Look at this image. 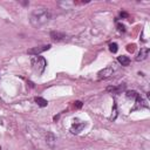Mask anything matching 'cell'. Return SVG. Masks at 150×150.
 <instances>
[{
  "label": "cell",
  "instance_id": "4",
  "mask_svg": "<svg viewBox=\"0 0 150 150\" xmlns=\"http://www.w3.org/2000/svg\"><path fill=\"white\" fill-rule=\"evenodd\" d=\"M112 74H114L112 67H105V68L101 69V70L97 73V79H98V80H105V79L110 77Z\"/></svg>",
  "mask_w": 150,
  "mask_h": 150
},
{
  "label": "cell",
  "instance_id": "5",
  "mask_svg": "<svg viewBox=\"0 0 150 150\" xmlns=\"http://www.w3.org/2000/svg\"><path fill=\"white\" fill-rule=\"evenodd\" d=\"M86 127L84 122H74L70 127V132L71 134H79L82 131V129Z\"/></svg>",
  "mask_w": 150,
  "mask_h": 150
},
{
  "label": "cell",
  "instance_id": "3",
  "mask_svg": "<svg viewBox=\"0 0 150 150\" xmlns=\"http://www.w3.org/2000/svg\"><path fill=\"white\" fill-rule=\"evenodd\" d=\"M50 47H52L50 45H42V46H36V47H33V48L28 49V52H27V53H28L29 55H34V56H36V55H39V54H41V53H43V52L48 50Z\"/></svg>",
  "mask_w": 150,
  "mask_h": 150
},
{
  "label": "cell",
  "instance_id": "13",
  "mask_svg": "<svg viewBox=\"0 0 150 150\" xmlns=\"http://www.w3.org/2000/svg\"><path fill=\"white\" fill-rule=\"evenodd\" d=\"M117 49H118L117 43L112 42V43H110V45H109V50H110L111 53H116V52H117Z\"/></svg>",
  "mask_w": 150,
  "mask_h": 150
},
{
  "label": "cell",
  "instance_id": "8",
  "mask_svg": "<svg viewBox=\"0 0 150 150\" xmlns=\"http://www.w3.org/2000/svg\"><path fill=\"white\" fill-rule=\"evenodd\" d=\"M50 38L53 41H61L63 39H66V34L64 33H61V32H50Z\"/></svg>",
  "mask_w": 150,
  "mask_h": 150
},
{
  "label": "cell",
  "instance_id": "2",
  "mask_svg": "<svg viewBox=\"0 0 150 150\" xmlns=\"http://www.w3.org/2000/svg\"><path fill=\"white\" fill-rule=\"evenodd\" d=\"M30 62H32V67H33V69H34L38 74L43 73V70H45V68H46V66H47L46 59L42 57V56H39V55L33 56Z\"/></svg>",
  "mask_w": 150,
  "mask_h": 150
},
{
  "label": "cell",
  "instance_id": "9",
  "mask_svg": "<svg viewBox=\"0 0 150 150\" xmlns=\"http://www.w3.org/2000/svg\"><path fill=\"white\" fill-rule=\"evenodd\" d=\"M117 61H118L122 66H129V63H130V59H129L128 56H125V55L118 56V57H117Z\"/></svg>",
  "mask_w": 150,
  "mask_h": 150
},
{
  "label": "cell",
  "instance_id": "1",
  "mask_svg": "<svg viewBox=\"0 0 150 150\" xmlns=\"http://www.w3.org/2000/svg\"><path fill=\"white\" fill-rule=\"evenodd\" d=\"M52 18V14L48 8H35L29 14V22L32 26L39 28L45 26Z\"/></svg>",
  "mask_w": 150,
  "mask_h": 150
},
{
  "label": "cell",
  "instance_id": "7",
  "mask_svg": "<svg viewBox=\"0 0 150 150\" xmlns=\"http://www.w3.org/2000/svg\"><path fill=\"white\" fill-rule=\"evenodd\" d=\"M125 89V84H118V86H110L107 87V91L112 93V94H120L122 90Z\"/></svg>",
  "mask_w": 150,
  "mask_h": 150
},
{
  "label": "cell",
  "instance_id": "16",
  "mask_svg": "<svg viewBox=\"0 0 150 150\" xmlns=\"http://www.w3.org/2000/svg\"><path fill=\"white\" fill-rule=\"evenodd\" d=\"M74 105H75L76 108H81V107H82V102H81V101H75V102H74Z\"/></svg>",
  "mask_w": 150,
  "mask_h": 150
},
{
  "label": "cell",
  "instance_id": "10",
  "mask_svg": "<svg viewBox=\"0 0 150 150\" xmlns=\"http://www.w3.org/2000/svg\"><path fill=\"white\" fill-rule=\"evenodd\" d=\"M125 96H127L128 98L136 100V98L139 96V94H138L137 91H135V90H127V91H125Z\"/></svg>",
  "mask_w": 150,
  "mask_h": 150
},
{
  "label": "cell",
  "instance_id": "15",
  "mask_svg": "<svg viewBox=\"0 0 150 150\" xmlns=\"http://www.w3.org/2000/svg\"><path fill=\"white\" fill-rule=\"evenodd\" d=\"M117 29L121 30V32H124V30H125V27H124V25H122V23H117Z\"/></svg>",
  "mask_w": 150,
  "mask_h": 150
},
{
  "label": "cell",
  "instance_id": "12",
  "mask_svg": "<svg viewBox=\"0 0 150 150\" xmlns=\"http://www.w3.org/2000/svg\"><path fill=\"white\" fill-rule=\"evenodd\" d=\"M46 139H47V143H48L50 146H53V145H54V142H55V136H54L52 132H48V134H47Z\"/></svg>",
  "mask_w": 150,
  "mask_h": 150
},
{
  "label": "cell",
  "instance_id": "11",
  "mask_svg": "<svg viewBox=\"0 0 150 150\" xmlns=\"http://www.w3.org/2000/svg\"><path fill=\"white\" fill-rule=\"evenodd\" d=\"M35 102L38 103V105L39 107H47V104H48V102H47V100H45V98H42V97H35Z\"/></svg>",
  "mask_w": 150,
  "mask_h": 150
},
{
  "label": "cell",
  "instance_id": "6",
  "mask_svg": "<svg viewBox=\"0 0 150 150\" xmlns=\"http://www.w3.org/2000/svg\"><path fill=\"white\" fill-rule=\"evenodd\" d=\"M148 55H149V48L148 47H143V48H141L138 55L136 56V61H138V62L143 61V60H145L148 57Z\"/></svg>",
  "mask_w": 150,
  "mask_h": 150
},
{
  "label": "cell",
  "instance_id": "14",
  "mask_svg": "<svg viewBox=\"0 0 150 150\" xmlns=\"http://www.w3.org/2000/svg\"><path fill=\"white\" fill-rule=\"evenodd\" d=\"M127 50L132 53V52L135 50V45H128V46H127Z\"/></svg>",
  "mask_w": 150,
  "mask_h": 150
},
{
  "label": "cell",
  "instance_id": "17",
  "mask_svg": "<svg viewBox=\"0 0 150 150\" xmlns=\"http://www.w3.org/2000/svg\"><path fill=\"white\" fill-rule=\"evenodd\" d=\"M122 18H128V13H125V12H121V14H120Z\"/></svg>",
  "mask_w": 150,
  "mask_h": 150
}]
</instances>
